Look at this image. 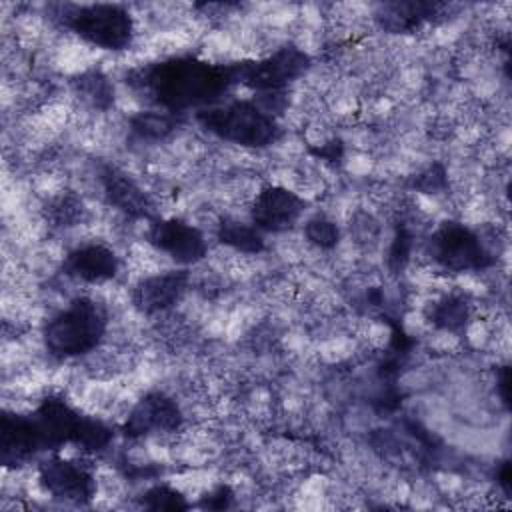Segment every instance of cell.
Masks as SVG:
<instances>
[{
    "label": "cell",
    "mask_w": 512,
    "mask_h": 512,
    "mask_svg": "<svg viewBox=\"0 0 512 512\" xmlns=\"http://www.w3.org/2000/svg\"><path fill=\"white\" fill-rule=\"evenodd\" d=\"M72 88L74 92L92 108L96 110H108L114 104V86L110 82V78L102 72V70H86L80 72L74 80H72Z\"/></svg>",
    "instance_id": "ac0fdd59"
},
{
    "label": "cell",
    "mask_w": 512,
    "mask_h": 512,
    "mask_svg": "<svg viewBox=\"0 0 512 512\" xmlns=\"http://www.w3.org/2000/svg\"><path fill=\"white\" fill-rule=\"evenodd\" d=\"M428 254L448 272H480L494 264L482 236L460 222L440 224L428 240Z\"/></svg>",
    "instance_id": "52a82bcc"
},
{
    "label": "cell",
    "mask_w": 512,
    "mask_h": 512,
    "mask_svg": "<svg viewBox=\"0 0 512 512\" xmlns=\"http://www.w3.org/2000/svg\"><path fill=\"white\" fill-rule=\"evenodd\" d=\"M126 82L150 104L180 114L218 104L236 86V72L234 62L216 64L194 54H182L134 68Z\"/></svg>",
    "instance_id": "6da1fadb"
},
{
    "label": "cell",
    "mask_w": 512,
    "mask_h": 512,
    "mask_svg": "<svg viewBox=\"0 0 512 512\" xmlns=\"http://www.w3.org/2000/svg\"><path fill=\"white\" fill-rule=\"evenodd\" d=\"M196 122L208 134L244 148H268L282 136L276 116L256 100L234 98L196 110Z\"/></svg>",
    "instance_id": "3957f363"
},
{
    "label": "cell",
    "mask_w": 512,
    "mask_h": 512,
    "mask_svg": "<svg viewBox=\"0 0 512 512\" xmlns=\"http://www.w3.org/2000/svg\"><path fill=\"white\" fill-rule=\"evenodd\" d=\"M108 328L106 308L88 296H78L56 312L42 328V342L50 356L68 360L92 352Z\"/></svg>",
    "instance_id": "7a4b0ae2"
},
{
    "label": "cell",
    "mask_w": 512,
    "mask_h": 512,
    "mask_svg": "<svg viewBox=\"0 0 512 512\" xmlns=\"http://www.w3.org/2000/svg\"><path fill=\"white\" fill-rule=\"evenodd\" d=\"M42 452L50 450L34 414L4 410L0 416V462L6 468H16Z\"/></svg>",
    "instance_id": "9c48e42d"
},
{
    "label": "cell",
    "mask_w": 512,
    "mask_h": 512,
    "mask_svg": "<svg viewBox=\"0 0 512 512\" xmlns=\"http://www.w3.org/2000/svg\"><path fill=\"white\" fill-rule=\"evenodd\" d=\"M308 68L310 56L294 44H284L262 58L234 62L236 86H246L258 96L284 92Z\"/></svg>",
    "instance_id": "8992f818"
},
{
    "label": "cell",
    "mask_w": 512,
    "mask_h": 512,
    "mask_svg": "<svg viewBox=\"0 0 512 512\" xmlns=\"http://www.w3.org/2000/svg\"><path fill=\"white\" fill-rule=\"evenodd\" d=\"M182 410L174 398L164 392L144 394L130 410L122 434L126 438H142L152 432H176L182 426Z\"/></svg>",
    "instance_id": "7c38bea8"
},
{
    "label": "cell",
    "mask_w": 512,
    "mask_h": 512,
    "mask_svg": "<svg viewBox=\"0 0 512 512\" xmlns=\"http://www.w3.org/2000/svg\"><path fill=\"white\" fill-rule=\"evenodd\" d=\"M426 316L436 328L446 330V332H458L466 326V322L470 318V306L464 296L448 294L442 300L434 302L428 308Z\"/></svg>",
    "instance_id": "d6986e66"
},
{
    "label": "cell",
    "mask_w": 512,
    "mask_h": 512,
    "mask_svg": "<svg viewBox=\"0 0 512 512\" xmlns=\"http://www.w3.org/2000/svg\"><path fill=\"white\" fill-rule=\"evenodd\" d=\"M34 418L44 432L50 452H58L66 444H72L84 452H102L114 438L108 424L80 414L60 396H46L36 406Z\"/></svg>",
    "instance_id": "277c9868"
},
{
    "label": "cell",
    "mask_w": 512,
    "mask_h": 512,
    "mask_svg": "<svg viewBox=\"0 0 512 512\" xmlns=\"http://www.w3.org/2000/svg\"><path fill=\"white\" fill-rule=\"evenodd\" d=\"M498 388H500V398L504 404H508V368L502 366L498 374Z\"/></svg>",
    "instance_id": "484cf974"
},
{
    "label": "cell",
    "mask_w": 512,
    "mask_h": 512,
    "mask_svg": "<svg viewBox=\"0 0 512 512\" xmlns=\"http://www.w3.org/2000/svg\"><path fill=\"white\" fill-rule=\"evenodd\" d=\"M190 272L186 268L152 274L136 282L132 290V304L138 312L150 316L172 308L186 294Z\"/></svg>",
    "instance_id": "4fadbf2b"
},
{
    "label": "cell",
    "mask_w": 512,
    "mask_h": 512,
    "mask_svg": "<svg viewBox=\"0 0 512 512\" xmlns=\"http://www.w3.org/2000/svg\"><path fill=\"white\" fill-rule=\"evenodd\" d=\"M410 248H412V236H410V232L404 226H400L396 230L394 242H392L390 252H388V264H390V268L394 272H398V270H402L406 266V262L410 258Z\"/></svg>",
    "instance_id": "603a6c76"
},
{
    "label": "cell",
    "mask_w": 512,
    "mask_h": 512,
    "mask_svg": "<svg viewBox=\"0 0 512 512\" xmlns=\"http://www.w3.org/2000/svg\"><path fill=\"white\" fill-rule=\"evenodd\" d=\"M232 500H234L232 488L228 484H220L214 490H210L208 494H204L200 498L198 506L206 508V510H224V508L232 506Z\"/></svg>",
    "instance_id": "cb8c5ba5"
},
{
    "label": "cell",
    "mask_w": 512,
    "mask_h": 512,
    "mask_svg": "<svg viewBox=\"0 0 512 512\" xmlns=\"http://www.w3.org/2000/svg\"><path fill=\"white\" fill-rule=\"evenodd\" d=\"M216 238L230 246L232 250L244 254H260L264 250V236L262 232L250 222H242L238 218H222L216 228Z\"/></svg>",
    "instance_id": "e0dca14e"
},
{
    "label": "cell",
    "mask_w": 512,
    "mask_h": 512,
    "mask_svg": "<svg viewBox=\"0 0 512 512\" xmlns=\"http://www.w3.org/2000/svg\"><path fill=\"white\" fill-rule=\"evenodd\" d=\"M146 238L158 252L184 266L196 264L208 254V242L202 230L182 218L152 220Z\"/></svg>",
    "instance_id": "30bf717a"
},
{
    "label": "cell",
    "mask_w": 512,
    "mask_h": 512,
    "mask_svg": "<svg viewBox=\"0 0 512 512\" xmlns=\"http://www.w3.org/2000/svg\"><path fill=\"white\" fill-rule=\"evenodd\" d=\"M38 484L52 498L66 504H90L96 496L94 472L74 458H64L52 452L38 462Z\"/></svg>",
    "instance_id": "ba28073f"
},
{
    "label": "cell",
    "mask_w": 512,
    "mask_h": 512,
    "mask_svg": "<svg viewBox=\"0 0 512 512\" xmlns=\"http://www.w3.org/2000/svg\"><path fill=\"white\" fill-rule=\"evenodd\" d=\"M178 126V118L166 110H142L130 118L134 134L146 140H162Z\"/></svg>",
    "instance_id": "ffe728a7"
},
{
    "label": "cell",
    "mask_w": 512,
    "mask_h": 512,
    "mask_svg": "<svg viewBox=\"0 0 512 512\" xmlns=\"http://www.w3.org/2000/svg\"><path fill=\"white\" fill-rule=\"evenodd\" d=\"M304 236L310 244H314L320 250H332L340 242V228L334 220L318 214L306 220L304 224Z\"/></svg>",
    "instance_id": "7402d4cb"
},
{
    "label": "cell",
    "mask_w": 512,
    "mask_h": 512,
    "mask_svg": "<svg viewBox=\"0 0 512 512\" xmlns=\"http://www.w3.org/2000/svg\"><path fill=\"white\" fill-rule=\"evenodd\" d=\"M306 210V200L286 186H264L250 206V220L260 232L290 230Z\"/></svg>",
    "instance_id": "8fae6325"
},
{
    "label": "cell",
    "mask_w": 512,
    "mask_h": 512,
    "mask_svg": "<svg viewBox=\"0 0 512 512\" xmlns=\"http://www.w3.org/2000/svg\"><path fill=\"white\" fill-rule=\"evenodd\" d=\"M496 478H498V484L502 486L504 494L508 496L510 494V464L508 462H502L498 472H496Z\"/></svg>",
    "instance_id": "d4e9b609"
},
{
    "label": "cell",
    "mask_w": 512,
    "mask_h": 512,
    "mask_svg": "<svg viewBox=\"0 0 512 512\" xmlns=\"http://www.w3.org/2000/svg\"><path fill=\"white\" fill-rule=\"evenodd\" d=\"M446 10L448 4L440 2H386L378 6L374 18L386 32L410 34L422 24L442 18Z\"/></svg>",
    "instance_id": "2e32d148"
},
{
    "label": "cell",
    "mask_w": 512,
    "mask_h": 512,
    "mask_svg": "<svg viewBox=\"0 0 512 512\" xmlns=\"http://www.w3.org/2000/svg\"><path fill=\"white\" fill-rule=\"evenodd\" d=\"M100 182L110 206H114L130 218H152L154 206L148 194L138 186V182L130 174L108 164L100 172Z\"/></svg>",
    "instance_id": "9a60e30c"
},
{
    "label": "cell",
    "mask_w": 512,
    "mask_h": 512,
    "mask_svg": "<svg viewBox=\"0 0 512 512\" xmlns=\"http://www.w3.org/2000/svg\"><path fill=\"white\" fill-rule=\"evenodd\" d=\"M58 18L72 34L100 50L122 52L134 42V18L122 4L64 6Z\"/></svg>",
    "instance_id": "5b68a950"
},
{
    "label": "cell",
    "mask_w": 512,
    "mask_h": 512,
    "mask_svg": "<svg viewBox=\"0 0 512 512\" xmlns=\"http://www.w3.org/2000/svg\"><path fill=\"white\" fill-rule=\"evenodd\" d=\"M120 268V260L116 252L104 244H84L74 248L64 256L62 272L70 278L102 284L116 278Z\"/></svg>",
    "instance_id": "5bb4252c"
},
{
    "label": "cell",
    "mask_w": 512,
    "mask_h": 512,
    "mask_svg": "<svg viewBox=\"0 0 512 512\" xmlns=\"http://www.w3.org/2000/svg\"><path fill=\"white\" fill-rule=\"evenodd\" d=\"M142 508L146 510H188L192 504L178 492L176 488L168 484H156L148 488L140 498Z\"/></svg>",
    "instance_id": "44dd1931"
}]
</instances>
